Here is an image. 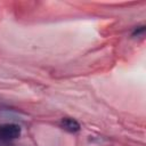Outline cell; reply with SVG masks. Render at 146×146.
I'll return each mask as SVG.
<instances>
[{
    "instance_id": "3957f363",
    "label": "cell",
    "mask_w": 146,
    "mask_h": 146,
    "mask_svg": "<svg viewBox=\"0 0 146 146\" xmlns=\"http://www.w3.org/2000/svg\"><path fill=\"white\" fill-rule=\"evenodd\" d=\"M144 32H145V27L144 26H139V27H137V29H135V31L132 32V36H141L143 34H144Z\"/></svg>"
},
{
    "instance_id": "7a4b0ae2",
    "label": "cell",
    "mask_w": 146,
    "mask_h": 146,
    "mask_svg": "<svg viewBox=\"0 0 146 146\" xmlns=\"http://www.w3.org/2000/svg\"><path fill=\"white\" fill-rule=\"evenodd\" d=\"M60 127L68 132H78L80 130V123L72 117H63L60 121Z\"/></svg>"
},
{
    "instance_id": "6da1fadb",
    "label": "cell",
    "mask_w": 146,
    "mask_h": 146,
    "mask_svg": "<svg viewBox=\"0 0 146 146\" xmlns=\"http://www.w3.org/2000/svg\"><path fill=\"white\" fill-rule=\"evenodd\" d=\"M22 133V129L18 124L15 123H5L0 124V140L9 141L17 139Z\"/></svg>"
}]
</instances>
